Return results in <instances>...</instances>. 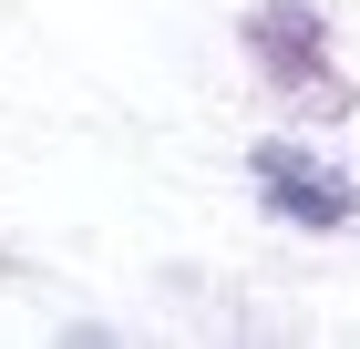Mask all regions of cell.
I'll use <instances>...</instances> for the list:
<instances>
[{"mask_svg": "<svg viewBox=\"0 0 360 349\" xmlns=\"http://www.w3.org/2000/svg\"><path fill=\"white\" fill-rule=\"evenodd\" d=\"M257 175H268V195L299 216V226H340V216H350V185H340V175H319L309 154H288V144H268V154H257Z\"/></svg>", "mask_w": 360, "mask_h": 349, "instance_id": "1", "label": "cell"}, {"mask_svg": "<svg viewBox=\"0 0 360 349\" xmlns=\"http://www.w3.org/2000/svg\"><path fill=\"white\" fill-rule=\"evenodd\" d=\"M248 31H257V62H268L278 82H319V21H309V11H278L268 0Z\"/></svg>", "mask_w": 360, "mask_h": 349, "instance_id": "2", "label": "cell"}]
</instances>
